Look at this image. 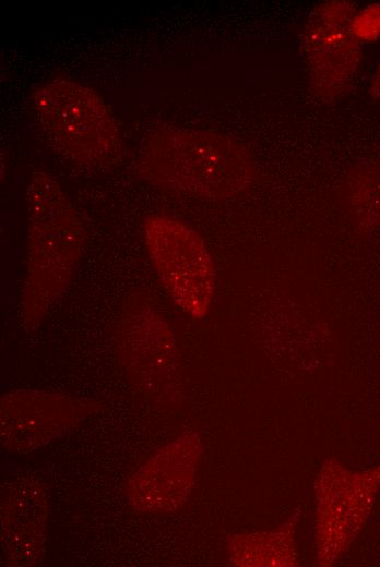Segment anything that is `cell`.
<instances>
[{
	"mask_svg": "<svg viewBox=\"0 0 380 567\" xmlns=\"http://www.w3.org/2000/svg\"><path fill=\"white\" fill-rule=\"evenodd\" d=\"M139 171L154 185L205 200L244 194L257 179L251 156L237 142L177 125L159 126L144 138Z\"/></svg>",
	"mask_w": 380,
	"mask_h": 567,
	"instance_id": "obj_1",
	"label": "cell"
},
{
	"mask_svg": "<svg viewBox=\"0 0 380 567\" xmlns=\"http://www.w3.org/2000/svg\"><path fill=\"white\" fill-rule=\"evenodd\" d=\"M26 203L28 263L22 301L24 318L34 323L67 288L85 241V228L79 212L48 172L32 174Z\"/></svg>",
	"mask_w": 380,
	"mask_h": 567,
	"instance_id": "obj_2",
	"label": "cell"
},
{
	"mask_svg": "<svg viewBox=\"0 0 380 567\" xmlns=\"http://www.w3.org/2000/svg\"><path fill=\"white\" fill-rule=\"evenodd\" d=\"M33 106L50 145L84 166L115 164L122 152L121 132L105 99L74 80L57 77L38 86Z\"/></svg>",
	"mask_w": 380,
	"mask_h": 567,
	"instance_id": "obj_3",
	"label": "cell"
},
{
	"mask_svg": "<svg viewBox=\"0 0 380 567\" xmlns=\"http://www.w3.org/2000/svg\"><path fill=\"white\" fill-rule=\"evenodd\" d=\"M143 233L151 261L171 300L192 317L206 315L216 289V273L203 239L165 215L149 217Z\"/></svg>",
	"mask_w": 380,
	"mask_h": 567,
	"instance_id": "obj_4",
	"label": "cell"
},
{
	"mask_svg": "<svg viewBox=\"0 0 380 567\" xmlns=\"http://www.w3.org/2000/svg\"><path fill=\"white\" fill-rule=\"evenodd\" d=\"M357 12L351 1H326L309 14L301 36L311 91L332 102L346 94L358 73L361 46L351 28Z\"/></svg>",
	"mask_w": 380,
	"mask_h": 567,
	"instance_id": "obj_5",
	"label": "cell"
},
{
	"mask_svg": "<svg viewBox=\"0 0 380 567\" xmlns=\"http://www.w3.org/2000/svg\"><path fill=\"white\" fill-rule=\"evenodd\" d=\"M188 437L175 441L153 456L128 483L132 506L145 512L170 511L189 492L198 449Z\"/></svg>",
	"mask_w": 380,
	"mask_h": 567,
	"instance_id": "obj_6",
	"label": "cell"
},
{
	"mask_svg": "<svg viewBox=\"0 0 380 567\" xmlns=\"http://www.w3.org/2000/svg\"><path fill=\"white\" fill-rule=\"evenodd\" d=\"M78 415V407L58 395L24 390L3 396V439L19 450H33L49 442Z\"/></svg>",
	"mask_w": 380,
	"mask_h": 567,
	"instance_id": "obj_7",
	"label": "cell"
},
{
	"mask_svg": "<svg viewBox=\"0 0 380 567\" xmlns=\"http://www.w3.org/2000/svg\"><path fill=\"white\" fill-rule=\"evenodd\" d=\"M121 336L130 369L154 385L170 369L174 358L168 326L152 310L143 307L127 317Z\"/></svg>",
	"mask_w": 380,
	"mask_h": 567,
	"instance_id": "obj_8",
	"label": "cell"
},
{
	"mask_svg": "<svg viewBox=\"0 0 380 567\" xmlns=\"http://www.w3.org/2000/svg\"><path fill=\"white\" fill-rule=\"evenodd\" d=\"M344 204L363 229L380 228V156L358 164L343 185Z\"/></svg>",
	"mask_w": 380,
	"mask_h": 567,
	"instance_id": "obj_9",
	"label": "cell"
},
{
	"mask_svg": "<svg viewBox=\"0 0 380 567\" xmlns=\"http://www.w3.org/2000/svg\"><path fill=\"white\" fill-rule=\"evenodd\" d=\"M351 28L359 43L377 40L380 37V3H372L357 11Z\"/></svg>",
	"mask_w": 380,
	"mask_h": 567,
	"instance_id": "obj_10",
	"label": "cell"
},
{
	"mask_svg": "<svg viewBox=\"0 0 380 567\" xmlns=\"http://www.w3.org/2000/svg\"><path fill=\"white\" fill-rule=\"evenodd\" d=\"M369 91L371 96L380 101V63L375 71Z\"/></svg>",
	"mask_w": 380,
	"mask_h": 567,
	"instance_id": "obj_11",
	"label": "cell"
}]
</instances>
